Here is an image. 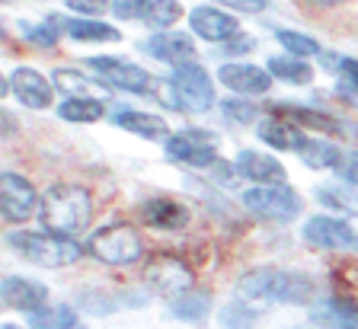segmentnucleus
I'll return each instance as SVG.
<instances>
[{"label": "nucleus", "mask_w": 358, "mask_h": 329, "mask_svg": "<svg viewBox=\"0 0 358 329\" xmlns=\"http://www.w3.org/2000/svg\"><path fill=\"white\" fill-rule=\"evenodd\" d=\"M217 80L234 93H243V96H262L272 87V74L253 64H221L217 71Z\"/></svg>", "instance_id": "obj_13"}, {"label": "nucleus", "mask_w": 358, "mask_h": 329, "mask_svg": "<svg viewBox=\"0 0 358 329\" xmlns=\"http://www.w3.org/2000/svg\"><path fill=\"white\" fill-rule=\"evenodd\" d=\"M237 173L250 182H266V186H285L288 173L275 157L259 154V150H243L237 157Z\"/></svg>", "instance_id": "obj_15"}, {"label": "nucleus", "mask_w": 358, "mask_h": 329, "mask_svg": "<svg viewBox=\"0 0 358 329\" xmlns=\"http://www.w3.org/2000/svg\"><path fill=\"white\" fill-rule=\"evenodd\" d=\"M150 7H154V0H112V13L119 16V20H148Z\"/></svg>", "instance_id": "obj_32"}, {"label": "nucleus", "mask_w": 358, "mask_h": 329, "mask_svg": "<svg viewBox=\"0 0 358 329\" xmlns=\"http://www.w3.org/2000/svg\"><path fill=\"white\" fill-rule=\"evenodd\" d=\"M16 249L29 262L45 265V269H61V265H74L83 256L80 243L61 233H13L10 237Z\"/></svg>", "instance_id": "obj_3"}, {"label": "nucleus", "mask_w": 358, "mask_h": 329, "mask_svg": "<svg viewBox=\"0 0 358 329\" xmlns=\"http://www.w3.org/2000/svg\"><path fill=\"white\" fill-rule=\"evenodd\" d=\"M45 300H48V288L32 278H3V307L10 310H26V314H36L42 310Z\"/></svg>", "instance_id": "obj_14"}, {"label": "nucleus", "mask_w": 358, "mask_h": 329, "mask_svg": "<svg viewBox=\"0 0 358 329\" xmlns=\"http://www.w3.org/2000/svg\"><path fill=\"white\" fill-rule=\"evenodd\" d=\"M87 64L96 71L109 87L125 90V93H148L150 83H154V77H150L144 68L128 64V61H119V58H90Z\"/></svg>", "instance_id": "obj_10"}, {"label": "nucleus", "mask_w": 358, "mask_h": 329, "mask_svg": "<svg viewBox=\"0 0 358 329\" xmlns=\"http://www.w3.org/2000/svg\"><path fill=\"white\" fill-rule=\"evenodd\" d=\"M215 3H227L231 10H240V13H262L268 7V0H215Z\"/></svg>", "instance_id": "obj_37"}, {"label": "nucleus", "mask_w": 358, "mask_h": 329, "mask_svg": "<svg viewBox=\"0 0 358 329\" xmlns=\"http://www.w3.org/2000/svg\"><path fill=\"white\" fill-rule=\"evenodd\" d=\"M58 26H61L58 16H52V20H45V23H38V26L26 23L22 26V36L29 38L32 45H38V48H52V45H58V38H61Z\"/></svg>", "instance_id": "obj_29"}, {"label": "nucleus", "mask_w": 358, "mask_h": 329, "mask_svg": "<svg viewBox=\"0 0 358 329\" xmlns=\"http://www.w3.org/2000/svg\"><path fill=\"white\" fill-rule=\"evenodd\" d=\"M189 26H192V32L199 38H205V42H231L240 29L237 20L217 7H195L192 13H189Z\"/></svg>", "instance_id": "obj_12"}, {"label": "nucleus", "mask_w": 358, "mask_h": 329, "mask_svg": "<svg viewBox=\"0 0 358 329\" xmlns=\"http://www.w3.org/2000/svg\"><path fill=\"white\" fill-rule=\"evenodd\" d=\"M182 16V7H179V0H154V7H150L148 13V23L154 26V29H166V26H173Z\"/></svg>", "instance_id": "obj_30"}, {"label": "nucleus", "mask_w": 358, "mask_h": 329, "mask_svg": "<svg viewBox=\"0 0 358 329\" xmlns=\"http://www.w3.org/2000/svg\"><path fill=\"white\" fill-rule=\"evenodd\" d=\"M310 320L327 329H358V307L349 300H323L310 310Z\"/></svg>", "instance_id": "obj_20"}, {"label": "nucleus", "mask_w": 358, "mask_h": 329, "mask_svg": "<svg viewBox=\"0 0 358 329\" xmlns=\"http://www.w3.org/2000/svg\"><path fill=\"white\" fill-rule=\"evenodd\" d=\"M243 205L262 221L288 224L301 214V195L288 186H256L243 192Z\"/></svg>", "instance_id": "obj_5"}, {"label": "nucleus", "mask_w": 358, "mask_h": 329, "mask_svg": "<svg viewBox=\"0 0 358 329\" xmlns=\"http://www.w3.org/2000/svg\"><path fill=\"white\" fill-rule=\"evenodd\" d=\"M3 329H20V326H13V323H7V326H3Z\"/></svg>", "instance_id": "obj_43"}, {"label": "nucleus", "mask_w": 358, "mask_h": 329, "mask_svg": "<svg viewBox=\"0 0 358 329\" xmlns=\"http://www.w3.org/2000/svg\"><path fill=\"white\" fill-rule=\"evenodd\" d=\"M221 320H224V326H231V329H246L256 320V310H253V304H246V300H234L231 307H224Z\"/></svg>", "instance_id": "obj_31"}, {"label": "nucleus", "mask_w": 358, "mask_h": 329, "mask_svg": "<svg viewBox=\"0 0 358 329\" xmlns=\"http://www.w3.org/2000/svg\"><path fill=\"white\" fill-rule=\"evenodd\" d=\"M336 173H339V180L349 182V186H358V154L352 150V154H345L343 163L336 166Z\"/></svg>", "instance_id": "obj_36"}, {"label": "nucleus", "mask_w": 358, "mask_h": 329, "mask_svg": "<svg viewBox=\"0 0 358 329\" xmlns=\"http://www.w3.org/2000/svg\"><path fill=\"white\" fill-rule=\"evenodd\" d=\"M170 310L179 316V320H189V323H201L205 316H208L211 310V294L208 291H186L179 294V298L170 300Z\"/></svg>", "instance_id": "obj_24"}, {"label": "nucleus", "mask_w": 358, "mask_h": 329, "mask_svg": "<svg viewBox=\"0 0 358 329\" xmlns=\"http://www.w3.org/2000/svg\"><path fill=\"white\" fill-rule=\"evenodd\" d=\"M343 150L336 147V144L329 141H307L304 147H301V160H304L307 166H313V170H336V166L343 163Z\"/></svg>", "instance_id": "obj_25"}, {"label": "nucleus", "mask_w": 358, "mask_h": 329, "mask_svg": "<svg viewBox=\"0 0 358 329\" xmlns=\"http://www.w3.org/2000/svg\"><path fill=\"white\" fill-rule=\"evenodd\" d=\"M304 240L310 247H320V249H349L352 247L349 224L336 221V217H310L304 224Z\"/></svg>", "instance_id": "obj_17"}, {"label": "nucleus", "mask_w": 358, "mask_h": 329, "mask_svg": "<svg viewBox=\"0 0 358 329\" xmlns=\"http://www.w3.org/2000/svg\"><path fill=\"white\" fill-rule=\"evenodd\" d=\"M61 29H67V36L77 38V42H119V29L109 23H99V20H61Z\"/></svg>", "instance_id": "obj_21"}, {"label": "nucleus", "mask_w": 358, "mask_h": 329, "mask_svg": "<svg viewBox=\"0 0 358 329\" xmlns=\"http://www.w3.org/2000/svg\"><path fill=\"white\" fill-rule=\"evenodd\" d=\"M313 298V282L285 269H253L237 282V300L246 304H304Z\"/></svg>", "instance_id": "obj_1"}, {"label": "nucleus", "mask_w": 358, "mask_h": 329, "mask_svg": "<svg viewBox=\"0 0 358 329\" xmlns=\"http://www.w3.org/2000/svg\"><path fill=\"white\" fill-rule=\"evenodd\" d=\"M7 90H13V96L20 99L22 105H29V109H48L52 96H55V87L32 68L13 71L7 80Z\"/></svg>", "instance_id": "obj_11"}, {"label": "nucleus", "mask_w": 358, "mask_h": 329, "mask_svg": "<svg viewBox=\"0 0 358 329\" xmlns=\"http://www.w3.org/2000/svg\"><path fill=\"white\" fill-rule=\"evenodd\" d=\"M55 87H58V90H64L67 99H71V96H83V93L90 90V87H87V77L74 74V71H67V68L55 71Z\"/></svg>", "instance_id": "obj_33"}, {"label": "nucleus", "mask_w": 358, "mask_h": 329, "mask_svg": "<svg viewBox=\"0 0 358 329\" xmlns=\"http://www.w3.org/2000/svg\"><path fill=\"white\" fill-rule=\"evenodd\" d=\"M141 221L154 231H179L189 221V208L173 198H150L141 205Z\"/></svg>", "instance_id": "obj_18"}, {"label": "nucleus", "mask_w": 358, "mask_h": 329, "mask_svg": "<svg viewBox=\"0 0 358 329\" xmlns=\"http://www.w3.org/2000/svg\"><path fill=\"white\" fill-rule=\"evenodd\" d=\"M144 48H148L157 61H166V64H176V68L189 64L195 54V42L186 32H157V36H150L148 42H144Z\"/></svg>", "instance_id": "obj_16"}, {"label": "nucleus", "mask_w": 358, "mask_h": 329, "mask_svg": "<svg viewBox=\"0 0 358 329\" xmlns=\"http://www.w3.org/2000/svg\"><path fill=\"white\" fill-rule=\"evenodd\" d=\"M166 157L176 160V163H186V166H211L217 157V138L208 135V131H199V128H186L179 135L166 138L164 144Z\"/></svg>", "instance_id": "obj_7"}, {"label": "nucleus", "mask_w": 358, "mask_h": 329, "mask_svg": "<svg viewBox=\"0 0 358 329\" xmlns=\"http://www.w3.org/2000/svg\"><path fill=\"white\" fill-rule=\"evenodd\" d=\"M64 3L80 16H99L103 10L112 7V0H64Z\"/></svg>", "instance_id": "obj_35"}, {"label": "nucleus", "mask_w": 358, "mask_h": 329, "mask_svg": "<svg viewBox=\"0 0 358 329\" xmlns=\"http://www.w3.org/2000/svg\"><path fill=\"white\" fill-rule=\"evenodd\" d=\"M345 224H349V233H352V247L358 249V211L349 217V221H345Z\"/></svg>", "instance_id": "obj_41"}, {"label": "nucleus", "mask_w": 358, "mask_h": 329, "mask_svg": "<svg viewBox=\"0 0 358 329\" xmlns=\"http://www.w3.org/2000/svg\"><path fill=\"white\" fill-rule=\"evenodd\" d=\"M339 71H343L349 80H355L358 83V61H352V58H343L339 61Z\"/></svg>", "instance_id": "obj_39"}, {"label": "nucleus", "mask_w": 358, "mask_h": 329, "mask_svg": "<svg viewBox=\"0 0 358 329\" xmlns=\"http://www.w3.org/2000/svg\"><path fill=\"white\" fill-rule=\"evenodd\" d=\"M115 125L125 128V131H131V135L138 138H160L166 131V122L160 119V115H150V112H115Z\"/></svg>", "instance_id": "obj_23"}, {"label": "nucleus", "mask_w": 358, "mask_h": 329, "mask_svg": "<svg viewBox=\"0 0 358 329\" xmlns=\"http://www.w3.org/2000/svg\"><path fill=\"white\" fill-rule=\"evenodd\" d=\"M144 278H148V284L154 291L170 294V298L192 291V284H195V272L179 256H154L148 262V269H144Z\"/></svg>", "instance_id": "obj_8"}, {"label": "nucleus", "mask_w": 358, "mask_h": 329, "mask_svg": "<svg viewBox=\"0 0 358 329\" xmlns=\"http://www.w3.org/2000/svg\"><path fill=\"white\" fill-rule=\"evenodd\" d=\"M310 7H336V3H343V0H304Z\"/></svg>", "instance_id": "obj_42"}, {"label": "nucleus", "mask_w": 358, "mask_h": 329, "mask_svg": "<svg viewBox=\"0 0 358 329\" xmlns=\"http://www.w3.org/2000/svg\"><path fill=\"white\" fill-rule=\"evenodd\" d=\"M275 38H278V45H282L288 54H304V58H310V54H320V45H317V38L304 36V32L278 29Z\"/></svg>", "instance_id": "obj_28"}, {"label": "nucleus", "mask_w": 358, "mask_h": 329, "mask_svg": "<svg viewBox=\"0 0 358 329\" xmlns=\"http://www.w3.org/2000/svg\"><path fill=\"white\" fill-rule=\"evenodd\" d=\"M38 195L29 180H22L16 173H3L0 176V208H3V221L7 224H22L29 221L38 208Z\"/></svg>", "instance_id": "obj_9"}, {"label": "nucleus", "mask_w": 358, "mask_h": 329, "mask_svg": "<svg viewBox=\"0 0 358 329\" xmlns=\"http://www.w3.org/2000/svg\"><path fill=\"white\" fill-rule=\"evenodd\" d=\"M38 217L42 224L52 233H61V237H71V233L83 231L93 217V198L83 186H74V182H61V186H52L42 195V205H38Z\"/></svg>", "instance_id": "obj_2"}, {"label": "nucleus", "mask_w": 358, "mask_h": 329, "mask_svg": "<svg viewBox=\"0 0 358 329\" xmlns=\"http://www.w3.org/2000/svg\"><path fill=\"white\" fill-rule=\"evenodd\" d=\"M336 96L345 99L349 105H358V83L349 80V77H345V80H339V83H336Z\"/></svg>", "instance_id": "obj_38"}, {"label": "nucleus", "mask_w": 358, "mask_h": 329, "mask_svg": "<svg viewBox=\"0 0 358 329\" xmlns=\"http://www.w3.org/2000/svg\"><path fill=\"white\" fill-rule=\"evenodd\" d=\"M221 109H224V119H231V122H253L256 119V112H259V109H256L253 103H243V99H224L221 103Z\"/></svg>", "instance_id": "obj_34"}, {"label": "nucleus", "mask_w": 358, "mask_h": 329, "mask_svg": "<svg viewBox=\"0 0 358 329\" xmlns=\"http://www.w3.org/2000/svg\"><path fill=\"white\" fill-rule=\"evenodd\" d=\"M253 45V42H250V38H240V42H227V48H224V54L231 52V54H237V52H243V48H250Z\"/></svg>", "instance_id": "obj_40"}, {"label": "nucleus", "mask_w": 358, "mask_h": 329, "mask_svg": "<svg viewBox=\"0 0 358 329\" xmlns=\"http://www.w3.org/2000/svg\"><path fill=\"white\" fill-rule=\"evenodd\" d=\"M173 93H176V105L182 112H205L215 103V83L199 64H182L173 74Z\"/></svg>", "instance_id": "obj_6"}, {"label": "nucleus", "mask_w": 358, "mask_h": 329, "mask_svg": "<svg viewBox=\"0 0 358 329\" xmlns=\"http://www.w3.org/2000/svg\"><path fill=\"white\" fill-rule=\"evenodd\" d=\"M32 329H74L77 326V314L71 307H42L29 316Z\"/></svg>", "instance_id": "obj_27"}, {"label": "nucleus", "mask_w": 358, "mask_h": 329, "mask_svg": "<svg viewBox=\"0 0 358 329\" xmlns=\"http://www.w3.org/2000/svg\"><path fill=\"white\" fill-rule=\"evenodd\" d=\"M90 253L96 256L99 262H106V265H131V262H138L144 256V243L131 227L112 224V227H103L99 233H93Z\"/></svg>", "instance_id": "obj_4"}, {"label": "nucleus", "mask_w": 358, "mask_h": 329, "mask_svg": "<svg viewBox=\"0 0 358 329\" xmlns=\"http://www.w3.org/2000/svg\"><path fill=\"white\" fill-rule=\"evenodd\" d=\"M268 74L285 83H294V87H304V83L313 80L310 64H304V61L294 58V54H275V58H268Z\"/></svg>", "instance_id": "obj_22"}, {"label": "nucleus", "mask_w": 358, "mask_h": 329, "mask_svg": "<svg viewBox=\"0 0 358 329\" xmlns=\"http://www.w3.org/2000/svg\"><path fill=\"white\" fill-rule=\"evenodd\" d=\"M256 135H259L268 147H275V150H298V154H301V147L310 141L301 128L288 125V122H282V119H262Z\"/></svg>", "instance_id": "obj_19"}, {"label": "nucleus", "mask_w": 358, "mask_h": 329, "mask_svg": "<svg viewBox=\"0 0 358 329\" xmlns=\"http://www.w3.org/2000/svg\"><path fill=\"white\" fill-rule=\"evenodd\" d=\"M58 115L64 122H96L103 119V103L96 96H71L58 105Z\"/></svg>", "instance_id": "obj_26"}]
</instances>
